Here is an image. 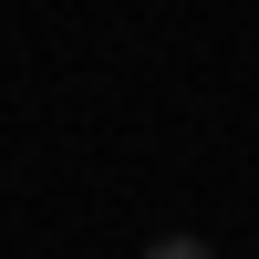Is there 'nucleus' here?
<instances>
[{"label":"nucleus","instance_id":"f257e3e1","mask_svg":"<svg viewBox=\"0 0 259 259\" xmlns=\"http://www.w3.org/2000/svg\"><path fill=\"white\" fill-rule=\"evenodd\" d=\"M156 259H197V249H187V239H166V249H156Z\"/></svg>","mask_w":259,"mask_h":259}]
</instances>
